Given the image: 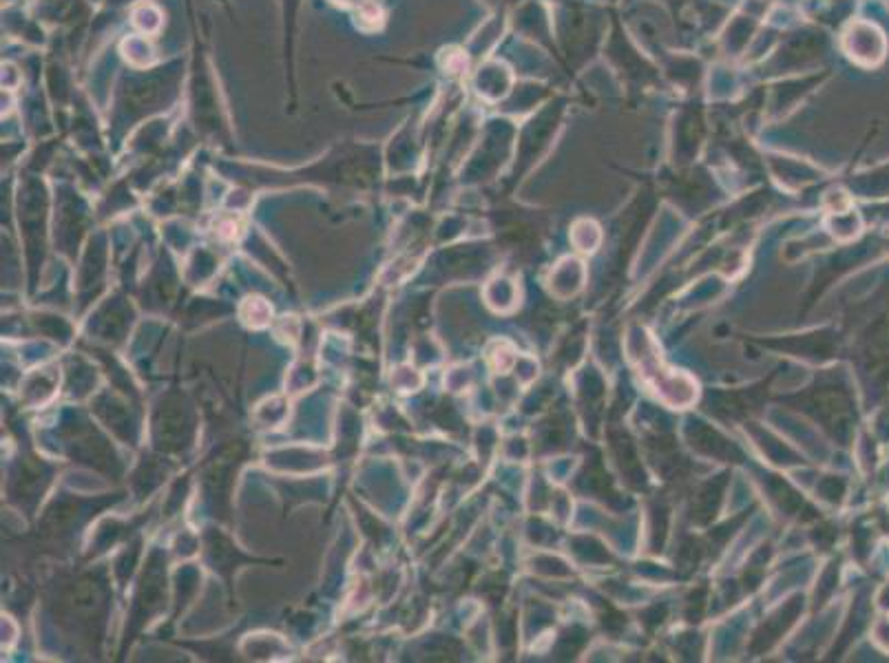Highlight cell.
I'll return each mask as SVG.
<instances>
[{
	"label": "cell",
	"instance_id": "obj_1",
	"mask_svg": "<svg viewBox=\"0 0 889 663\" xmlns=\"http://www.w3.org/2000/svg\"><path fill=\"white\" fill-rule=\"evenodd\" d=\"M343 3H363V0H343Z\"/></svg>",
	"mask_w": 889,
	"mask_h": 663
}]
</instances>
